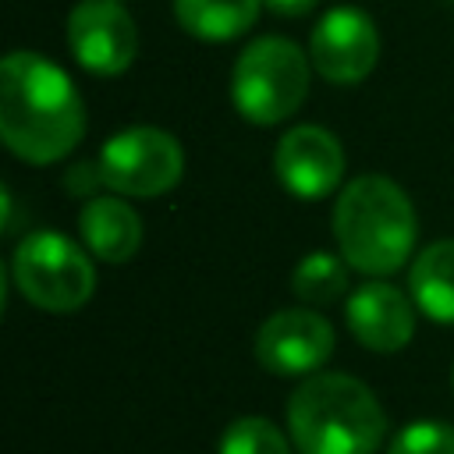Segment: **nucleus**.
<instances>
[{
    "label": "nucleus",
    "instance_id": "nucleus-1",
    "mask_svg": "<svg viewBox=\"0 0 454 454\" xmlns=\"http://www.w3.org/2000/svg\"><path fill=\"white\" fill-rule=\"evenodd\" d=\"M0 135L25 163H57L85 135L74 82L35 50H11L0 64Z\"/></svg>",
    "mask_w": 454,
    "mask_h": 454
},
{
    "label": "nucleus",
    "instance_id": "nucleus-2",
    "mask_svg": "<svg viewBox=\"0 0 454 454\" xmlns=\"http://www.w3.org/2000/svg\"><path fill=\"white\" fill-rule=\"evenodd\" d=\"M287 436L298 454H376L387 440V411L362 380L312 372L287 397Z\"/></svg>",
    "mask_w": 454,
    "mask_h": 454
},
{
    "label": "nucleus",
    "instance_id": "nucleus-4",
    "mask_svg": "<svg viewBox=\"0 0 454 454\" xmlns=\"http://www.w3.org/2000/svg\"><path fill=\"white\" fill-rule=\"evenodd\" d=\"M309 53H301L284 35H262L241 50L231 71L234 110L259 128L291 117L309 92Z\"/></svg>",
    "mask_w": 454,
    "mask_h": 454
},
{
    "label": "nucleus",
    "instance_id": "nucleus-7",
    "mask_svg": "<svg viewBox=\"0 0 454 454\" xmlns=\"http://www.w3.org/2000/svg\"><path fill=\"white\" fill-rule=\"evenodd\" d=\"M67 46L92 74H121L138 53L135 18L121 0H78L67 14Z\"/></svg>",
    "mask_w": 454,
    "mask_h": 454
},
{
    "label": "nucleus",
    "instance_id": "nucleus-19",
    "mask_svg": "<svg viewBox=\"0 0 454 454\" xmlns=\"http://www.w3.org/2000/svg\"><path fill=\"white\" fill-rule=\"evenodd\" d=\"M450 387H454V369H450Z\"/></svg>",
    "mask_w": 454,
    "mask_h": 454
},
{
    "label": "nucleus",
    "instance_id": "nucleus-15",
    "mask_svg": "<svg viewBox=\"0 0 454 454\" xmlns=\"http://www.w3.org/2000/svg\"><path fill=\"white\" fill-rule=\"evenodd\" d=\"M291 291L305 305H330L348 291V266L344 255L333 252H309L294 273H291Z\"/></svg>",
    "mask_w": 454,
    "mask_h": 454
},
{
    "label": "nucleus",
    "instance_id": "nucleus-10",
    "mask_svg": "<svg viewBox=\"0 0 454 454\" xmlns=\"http://www.w3.org/2000/svg\"><path fill=\"white\" fill-rule=\"evenodd\" d=\"M273 174L294 199H323L344 177L340 138L319 124H298L284 131L273 149Z\"/></svg>",
    "mask_w": 454,
    "mask_h": 454
},
{
    "label": "nucleus",
    "instance_id": "nucleus-13",
    "mask_svg": "<svg viewBox=\"0 0 454 454\" xmlns=\"http://www.w3.org/2000/svg\"><path fill=\"white\" fill-rule=\"evenodd\" d=\"M411 301L433 323L454 326V238L426 245L408 270Z\"/></svg>",
    "mask_w": 454,
    "mask_h": 454
},
{
    "label": "nucleus",
    "instance_id": "nucleus-6",
    "mask_svg": "<svg viewBox=\"0 0 454 454\" xmlns=\"http://www.w3.org/2000/svg\"><path fill=\"white\" fill-rule=\"evenodd\" d=\"M96 170L114 195L156 199L181 181L184 153L170 131L153 124H135L103 142Z\"/></svg>",
    "mask_w": 454,
    "mask_h": 454
},
{
    "label": "nucleus",
    "instance_id": "nucleus-8",
    "mask_svg": "<svg viewBox=\"0 0 454 454\" xmlns=\"http://www.w3.org/2000/svg\"><path fill=\"white\" fill-rule=\"evenodd\" d=\"M333 355V326L305 309L273 312L255 333V362L273 376H312Z\"/></svg>",
    "mask_w": 454,
    "mask_h": 454
},
{
    "label": "nucleus",
    "instance_id": "nucleus-5",
    "mask_svg": "<svg viewBox=\"0 0 454 454\" xmlns=\"http://www.w3.org/2000/svg\"><path fill=\"white\" fill-rule=\"evenodd\" d=\"M11 277L21 298L43 312H74L96 291V270L82 245L57 231H35L18 241Z\"/></svg>",
    "mask_w": 454,
    "mask_h": 454
},
{
    "label": "nucleus",
    "instance_id": "nucleus-17",
    "mask_svg": "<svg viewBox=\"0 0 454 454\" xmlns=\"http://www.w3.org/2000/svg\"><path fill=\"white\" fill-rule=\"evenodd\" d=\"M387 454H454V426L440 419H415L387 440Z\"/></svg>",
    "mask_w": 454,
    "mask_h": 454
},
{
    "label": "nucleus",
    "instance_id": "nucleus-3",
    "mask_svg": "<svg viewBox=\"0 0 454 454\" xmlns=\"http://www.w3.org/2000/svg\"><path fill=\"white\" fill-rule=\"evenodd\" d=\"M333 238L351 270L365 277H387L415 252V206L397 181L383 174H362L333 199Z\"/></svg>",
    "mask_w": 454,
    "mask_h": 454
},
{
    "label": "nucleus",
    "instance_id": "nucleus-12",
    "mask_svg": "<svg viewBox=\"0 0 454 454\" xmlns=\"http://www.w3.org/2000/svg\"><path fill=\"white\" fill-rule=\"evenodd\" d=\"M78 231L85 248L103 262H128L142 245L138 213L114 195H92L78 213Z\"/></svg>",
    "mask_w": 454,
    "mask_h": 454
},
{
    "label": "nucleus",
    "instance_id": "nucleus-16",
    "mask_svg": "<svg viewBox=\"0 0 454 454\" xmlns=\"http://www.w3.org/2000/svg\"><path fill=\"white\" fill-rule=\"evenodd\" d=\"M287 440L291 436H284L266 415H241L220 433L216 454H291Z\"/></svg>",
    "mask_w": 454,
    "mask_h": 454
},
{
    "label": "nucleus",
    "instance_id": "nucleus-18",
    "mask_svg": "<svg viewBox=\"0 0 454 454\" xmlns=\"http://www.w3.org/2000/svg\"><path fill=\"white\" fill-rule=\"evenodd\" d=\"M273 14H280V18H301V14H309L319 0H262Z\"/></svg>",
    "mask_w": 454,
    "mask_h": 454
},
{
    "label": "nucleus",
    "instance_id": "nucleus-11",
    "mask_svg": "<svg viewBox=\"0 0 454 454\" xmlns=\"http://www.w3.org/2000/svg\"><path fill=\"white\" fill-rule=\"evenodd\" d=\"M348 330L369 351L394 355L415 337V305L387 280H365L348 298Z\"/></svg>",
    "mask_w": 454,
    "mask_h": 454
},
{
    "label": "nucleus",
    "instance_id": "nucleus-14",
    "mask_svg": "<svg viewBox=\"0 0 454 454\" xmlns=\"http://www.w3.org/2000/svg\"><path fill=\"white\" fill-rule=\"evenodd\" d=\"M259 7L262 0H174V18L192 39L227 43L255 25Z\"/></svg>",
    "mask_w": 454,
    "mask_h": 454
},
{
    "label": "nucleus",
    "instance_id": "nucleus-9",
    "mask_svg": "<svg viewBox=\"0 0 454 454\" xmlns=\"http://www.w3.org/2000/svg\"><path fill=\"white\" fill-rule=\"evenodd\" d=\"M380 57V35L365 11L358 7H333L319 18L309 39L312 71L333 85L362 82Z\"/></svg>",
    "mask_w": 454,
    "mask_h": 454
},
{
    "label": "nucleus",
    "instance_id": "nucleus-20",
    "mask_svg": "<svg viewBox=\"0 0 454 454\" xmlns=\"http://www.w3.org/2000/svg\"><path fill=\"white\" fill-rule=\"evenodd\" d=\"M450 4H454V0H450Z\"/></svg>",
    "mask_w": 454,
    "mask_h": 454
}]
</instances>
